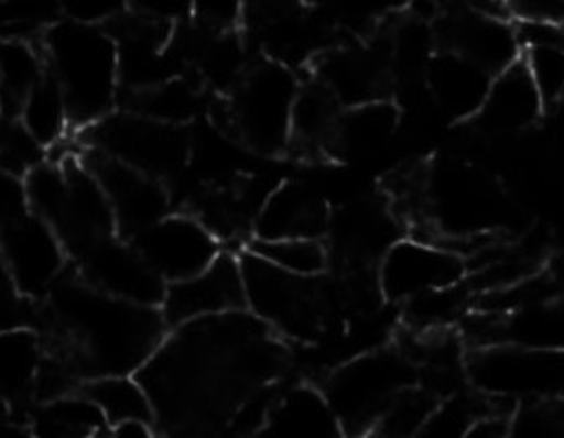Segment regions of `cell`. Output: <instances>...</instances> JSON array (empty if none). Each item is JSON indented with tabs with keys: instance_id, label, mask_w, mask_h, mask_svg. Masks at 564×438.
Segmentation results:
<instances>
[{
	"instance_id": "29",
	"label": "cell",
	"mask_w": 564,
	"mask_h": 438,
	"mask_svg": "<svg viewBox=\"0 0 564 438\" xmlns=\"http://www.w3.org/2000/svg\"><path fill=\"white\" fill-rule=\"evenodd\" d=\"M106 430V419L84 395L51 399L33 419L35 438H97Z\"/></svg>"
},
{
	"instance_id": "21",
	"label": "cell",
	"mask_w": 564,
	"mask_h": 438,
	"mask_svg": "<svg viewBox=\"0 0 564 438\" xmlns=\"http://www.w3.org/2000/svg\"><path fill=\"white\" fill-rule=\"evenodd\" d=\"M398 221L389 207L373 202H358L347 207L334 226V237L338 252L356 270L371 265L387 254V250L398 241Z\"/></svg>"
},
{
	"instance_id": "26",
	"label": "cell",
	"mask_w": 564,
	"mask_h": 438,
	"mask_svg": "<svg viewBox=\"0 0 564 438\" xmlns=\"http://www.w3.org/2000/svg\"><path fill=\"white\" fill-rule=\"evenodd\" d=\"M86 397L97 406L108 426L123 424H150L154 408L148 391L132 375L95 377L86 386Z\"/></svg>"
},
{
	"instance_id": "6",
	"label": "cell",
	"mask_w": 564,
	"mask_h": 438,
	"mask_svg": "<svg viewBox=\"0 0 564 438\" xmlns=\"http://www.w3.org/2000/svg\"><path fill=\"white\" fill-rule=\"evenodd\" d=\"M299 84L282 62H262L247 70L229 103V121L240 139L258 152L288 147Z\"/></svg>"
},
{
	"instance_id": "40",
	"label": "cell",
	"mask_w": 564,
	"mask_h": 438,
	"mask_svg": "<svg viewBox=\"0 0 564 438\" xmlns=\"http://www.w3.org/2000/svg\"><path fill=\"white\" fill-rule=\"evenodd\" d=\"M24 296L18 292L0 259V333L24 327Z\"/></svg>"
},
{
	"instance_id": "42",
	"label": "cell",
	"mask_w": 564,
	"mask_h": 438,
	"mask_svg": "<svg viewBox=\"0 0 564 438\" xmlns=\"http://www.w3.org/2000/svg\"><path fill=\"white\" fill-rule=\"evenodd\" d=\"M24 185L0 172V234L24 213Z\"/></svg>"
},
{
	"instance_id": "25",
	"label": "cell",
	"mask_w": 564,
	"mask_h": 438,
	"mask_svg": "<svg viewBox=\"0 0 564 438\" xmlns=\"http://www.w3.org/2000/svg\"><path fill=\"white\" fill-rule=\"evenodd\" d=\"M398 128V108L389 101H371L347 108L340 114L332 154L356 158L382 147Z\"/></svg>"
},
{
	"instance_id": "13",
	"label": "cell",
	"mask_w": 564,
	"mask_h": 438,
	"mask_svg": "<svg viewBox=\"0 0 564 438\" xmlns=\"http://www.w3.org/2000/svg\"><path fill=\"white\" fill-rule=\"evenodd\" d=\"M0 259L24 298L53 289L64 267V243L33 213H22L0 234Z\"/></svg>"
},
{
	"instance_id": "14",
	"label": "cell",
	"mask_w": 564,
	"mask_h": 438,
	"mask_svg": "<svg viewBox=\"0 0 564 438\" xmlns=\"http://www.w3.org/2000/svg\"><path fill=\"white\" fill-rule=\"evenodd\" d=\"M84 283L90 287L141 307H156L163 303L165 283L143 261L134 245L115 241L112 237L82 250Z\"/></svg>"
},
{
	"instance_id": "44",
	"label": "cell",
	"mask_w": 564,
	"mask_h": 438,
	"mask_svg": "<svg viewBox=\"0 0 564 438\" xmlns=\"http://www.w3.org/2000/svg\"><path fill=\"white\" fill-rule=\"evenodd\" d=\"M508 419L495 410L477 417L464 438H508Z\"/></svg>"
},
{
	"instance_id": "16",
	"label": "cell",
	"mask_w": 564,
	"mask_h": 438,
	"mask_svg": "<svg viewBox=\"0 0 564 438\" xmlns=\"http://www.w3.org/2000/svg\"><path fill=\"white\" fill-rule=\"evenodd\" d=\"M437 37L442 48L464 55L492 77L523 55L514 22L499 20L468 7L446 13L442 26H437Z\"/></svg>"
},
{
	"instance_id": "11",
	"label": "cell",
	"mask_w": 564,
	"mask_h": 438,
	"mask_svg": "<svg viewBox=\"0 0 564 438\" xmlns=\"http://www.w3.org/2000/svg\"><path fill=\"white\" fill-rule=\"evenodd\" d=\"M245 276L240 256L220 254L207 270L170 283L161 303L163 322L174 329L245 311Z\"/></svg>"
},
{
	"instance_id": "27",
	"label": "cell",
	"mask_w": 564,
	"mask_h": 438,
	"mask_svg": "<svg viewBox=\"0 0 564 438\" xmlns=\"http://www.w3.org/2000/svg\"><path fill=\"white\" fill-rule=\"evenodd\" d=\"M44 75V62L29 42L18 37L0 42V114L9 119L18 114Z\"/></svg>"
},
{
	"instance_id": "3",
	"label": "cell",
	"mask_w": 564,
	"mask_h": 438,
	"mask_svg": "<svg viewBox=\"0 0 564 438\" xmlns=\"http://www.w3.org/2000/svg\"><path fill=\"white\" fill-rule=\"evenodd\" d=\"M510 213V198L490 174L444 158L426 169V230L417 239L466 259L484 237L503 230Z\"/></svg>"
},
{
	"instance_id": "31",
	"label": "cell",
	"mask_w": 564,
	"mask_h": 438,
	"mask_svg": "<svg viewBox=\"0 0 564 438\" xmlns=\"http://www.w3.org/2000/svg\"><path fill=\"white\" fill-rule=\"evenodd\" d=\"M247 254L296 278H314L327 267V248L321 239H253Z\"/></svg>"
},
{
	"instance_id": "1",
	"label": "cell",
	"mask_w": 564,
	"mask_h": 438,
	"mask_svg": "<svg viewBox=\"0 0 564 438\" xmlns=\"http://www.w3.org/2000/svg\"><path fill=\"white\" fill-rule=\"evenodd\" d=\"M271 329L242 311L178 327L139 371L152 408L176 428L207 426L282 369Z\"/></svg>"
},
{
	"instance_id": "15",
	"label": "cell",
	"mask_w": 564,
	"mask_h": 438,
	"mask_svg": "<svg viewBox=\"0 0 564 438\" xmlns=\"http://www.w3.org/2000/svg\"><path fill=\"white\" fill-rule=\"evenodd\" d=\"M391 68L389 44H345L318 62V84L343 110L387 99Z\"/></svg>"
},
{
	"instance_id": "22",
	"label": "cell",
	"mask_w": 564,
	"mask_h": 438,
	"mask_svg": "<svg viewBox=\"0 0 564 438\" xmlns=\"http://www.w3.org/2000/svg\"><path fill=\"white\" fill-rule=\"evenodd\" d=\"M327 228V211L321 198L294 183L271 191L256 218V239H318Z\"/></svg>"
},
{
	"instance_id": "36",
	"label": "cell",
	"mask_w": 564,
	"mask_h": 438,
	"mask_svg": "<svg viewBox=\"0 0 564 438\" xmlns=\"http://www.w3.org/2000/svg\"><path fill=\"white\" fill-rule=\"evenodd\" d=\"M42 165V145L15 119L0 121V172L26 178Z\"/></svg>"
},
{
	"instance_id": "17",
	"label": "cell",
	"mask_w": 564,
	"mask_h": 438,
	"mask_svg": "<svg viewBox=\"0 0 564 438\" xmlns=\"http://www.w3.org/2000/svg\"><path fill=\"white\" fill-rule=\"evenodd\" d=\"M86 169L104 189L115 223L123 230L139 234L165 218L167 196L154 178L139 174L101 152L88 161Z\"/></svg>"
},
{
	"instance_id": "24",
	"label": "cell",
	"mask_w": 564,
	"mask_h": 438,
	"mask_svg": "<svg viewBox=\"0 0 564 438\" xmlns=\"http://www.w3.org/2000/svg\"><path fill=\"white\" fill-rule=\"evenodd\" d=\"M340 114L343 108L318 81L299 88L288 145L303 154H332Z\"/></svg>"
},
{
	"instance_id": "12",
	"label": "cell",
	"mask_w": 564,
	"mask_h": 438,
	"mask_svg": "<svg viewBox=\"0 0 564 438\" xmlns=\"http://www.w3.org/2000/svg\"><path fill=\"white\" fill-rule=\"evenodd\" d=\"M143 261L165 281L178 283L207 270L218 256V239L200 219L172 216L134 234Z\"/></svg>"
},
{
	"instance_id": "41",
	"label": "cell",
	"mask_w": 564,
	"mask_h": 438,
	"mask_svg": "<svg viewBox=\"0 0 564 438\" xmlns=\"http://www.w3.org/2000/svg\"><path fill=\"white\" fill-rule=\"evenodd\" d=\"M196 18L203 26L225 35L240 22L242 9L236 0H207L196 4Z\"/></svg>"
},
{
	"instance_id": "35",
	"label": "cell",
	"mask_w": 564,
	"mask_h": 438,
	"mask_svg": "<svg viewBox=\"0 0 564 438\" xmlns=\"http://www.w3.org/2000/svg\"><path fill=\"white\" fill-rule=\"evenodd\" d=\"M508 438H564V399L521 404L508 419Z\"/></svg>"
},
{
	"instance_id": "23",
	"label": "cell",
	"mask_w": 564,
	"mask_h": 438,
	"mask_svg": "<svg viewBox=\"0 0 564 438\" xmlns=\"http://www.w3.org/2000/svg\"><path fill=\"white\" fill-rule=\"evenodd\" d=\"M258 438H347L325 397L307 386L294 388L278 399Z\"/></svg>"
},
{
	"instance_id": "19",
	"label": "cell",
	"mask_w": 564,
	"mask_h": 438,
	"mask_svg": "<svg viewBox=\"0 0 564 438\" xmlns=\"http://www.w3.org/2000/svg\"><path fill=\"white\" fill-rule=\"evenodd\" d=\"M499 344L564 353V294L506 316L486 314V349Z\"/></svg>"
},
{
	"instance_id": "37",
	"label": "cell",
	"mask_w": 564,
	"mask_h": 438,
	"mask_svg": "<svg viewBox=\"0 0 564 438\" xmlns=\"http://www.w3.org/2000/svg\"><path fill=\"white\" fill-rule=\"evenodd\" d=\"M543 108L550 110L564 99V51L550 46L525 48L521 55Z\"/></svg>"
},
{
	"instance_id": "38",
	"label": "cell",
	"mask_w": 564,
	"mask_h": 438,
	"mask_svg": "<svg viewBox=\"0 0 564 438\" xmlns=\"http://www.w3.org/2000/svg\"><path fill=\"white\" fill-rule=\"evenodd\" d=\"M481 415H486L481 413V406L466 397L446 399L437 406L433 417L415 438H464L470 424Z\"/></svg>"
},
{
	"instance_id": "45",
	"label": "cell",
	"mask_w": 564,
	"mask_h": 438,
	"mask_svg": "<svg viewBox=\"0 0 564 438\" xmlns=\"http://www.w3.org/2000/svg\"><path fill=\"white\" fill-rule=\"evenodd\" d=\"M0 438H35L26 430L20 428H9V426H0Z\"/></svg>"
},
{
	"instance_id": "20",
	"label": "cell",
	"mask_w": 564,
	"mask_h": 438,
	"mask_svg": "<svg viewBox=\"0 0 564 438\" xmlns=\"http://www.w3.org/2000/svg\"><path fill=\"white\" fill-rule=\"evenodd\" d=\"M424 79L433 99L446 114L470 119L479 114L495 77L464 55L440 48L431 59Z\"/></svg>"
},
{
	"instance_id": "18",
	"label": "cell",
	"mask_w": 564,
	"mask_h": 438,
	"mask_svg": "<svg viewBox=\"0 0 564 438\" xmlns=\"http://www.w3.org/2000/svg\"><path fill=\"white\" fill-rule=\"evenodd\" d=\"M543 110V101L523 59H517L495 75L488 97L475 119L479 128L490 134H514L532 128Z\"/></svg>"
},
{
	"instance_id": "32",
	"label": "cell",
	"mask_w": 564,
	"mask_h": 438,
	"mask_svg": "<svg viewBox=\"0 0 564 438\" xmlns=\"http://www.w3.org/2000/svg\"><path fill=\"white\" fill-rule=\"evenodd\" d=\"M406 305V325L417 336L446 331L451 322L464 316V309L473 305V292L466 281L422 294Z\"/></svg>"
},
{
	"instance_id": "33",
	"label": "cell",
	"mask_w": 564,
	"mask_h": 438,
	"mask_svg": "<svg viewBox=\"0 0 564 438\" xmlns=\"http://www.w3.org/2000/svg\"><path fill=\"white\" fill-rule=\"evenodd\" d=\"M440 404L442 399L426 388L409 386L391 399L367 438H415Z\"/></svg>"
},
{
	"instance_id": "7",
	"label": "cell",
	"mask_w": 564,
	"mask_h": 438,
	"mask_svg": "<svg viewBox=\"0 0 564 438\" xmlns=\"http://www.w3.org/2000/svg\"><path fill=\"white\" fill-rule=\"evenodd\" d=\"M247 307L271 331L292 340H312L323 327V300L312 278H296L269 263L240 256Z\"/></svg>"
},
{
	"instance_id": "39",
	"label": "cell",
	"mask_w": 564,
	"mask_h": 438,
	"mask_svg": "<svg viewBox=\"0 0 564 438\" xmlns=\"http://www.w3.org/2000/svg\"><path fill=\"white\" fill-rule=\"evenodd\" d=\"M64 11L68 20L88 24V26H101L104 22H112L117 15L123 13V2L119 0H70L64 2Z\"/></svg>"
},
{
	"instance_id": "9",
	"label": "cell",
	"mask_w": 564,
	"mask_h": 438,
	"mask_svg": "<svg viewBox=\"0 0 564 438\" xmlns=\"http://www.w3.org/2000/svg\"><path fill=\"white\" fill-rule=\"evenodd\" d=\"M95 143L97 152L154 180L181 169L187 156V139L181 128L134 112L101 119Z\"/></svg>"
},
{
	"instance_id": "10",
	"label": "cell",
	"mask_w": 564,
	"mask_h": 438,
	"mask_svg": "<svg viewBox=\"0 0 564 438\" xmlns=\"http://www.w3.org/2000/svg\"><path fill=\"white\" fill-rule=\"evenodd\" d=\"M466 263L455 252L413 237L398 239L378 263L382 298L409 303L433 289L457 285L466 278Z\"/></svg>"
},
{
	"instance_id": "4",
	"label": "cell",
	"mask_w": 564,
	"mask_h": 438,
	"mask_svg": "<svg viewBox=\"0 0 564 438\" xmlns=\"http://www.w3.org/2000/svg\"><path fill=\"white\" fill-rule=\"evenodd\" d=\"M44 51L46 70L64 92L70 121L99 123L119 86V57L110 33L66 20L46 31Z\"/></svg>"
},
{
	"instance_id": "46",
	"label": "cell",
	"mask_w": 564,
	"mask_h": 438,
	"mask_svg": "<svg viewBox=\"0 0 564 438\" xmlns=\"http://www.w3.org/2000/svg\"><path fill=\"white\" fill-rule=\"evenodd\" d=\"M9 413H11V404H9V399L4 395H0V424L9 417Z\"/></svg>"
},
{
	"instance_id": "5",
	"label": "cell",
	"mask_w": 564,
	"mask_h": 438,
	"mask_svg": "<svg viewBox=\"0 0 564 438\" xmlns=\"http://www.w3.org/2000/svg\"><path fill=\"white\" fill-rule=\"evenodd\" d=\"M413 386V364L398 351H367L343 362L325 382L323 397L347 438H367L395 395Z\"/></svg>"
},
{
	"instance_id": "43",
	"label": "cell",
	"mask_w": 564,
	"mask_h": 438,
	"mask_svg": "<svg viewBox=\"0 0 564 438\" xmlns=\"http://www.w3.org/2000/svg\"><path fill=\"white\" fill-rule=\"evenodd\" d=\"M132 11L156 24L170 26L181 15L192 11V4L185 0H145V2H134Z\"/></svg>"
},
{
	"instance_id": "34",
	"label": "cell",
	"mask_w": 564,
	"mask_h": 438,
	"mask_svg": "<svg viewBox=\"0 0 564 438\" xmlns=\"http://www.w3.org/2000/svg\"><path fill=\"white\" fill-rule=\"evenodd\" d=\"M198 110V92L185 79H165L148 90H141L134 101V114L156 123L181 128Z\"/></svg>"
},
{
	"instance_id": "28",
	"label": "cell",
	"mask_w": 564,
	"mask_h": 438,
	"mask_svg": "<svg viewBox=\"0 0 564 438\" xmlns=\"http://www.w3.org/2000/svg\"><path fill=\"white\" fill-rule=\"evenodd\" d=\"M42 371V349L37 336L26 329L0 333V395L20 397L35 388Z\"/></svg>"
},
{
	"instance_id": "2",
	"label": "cell",
	"mask_w": 564,
	"mask_h": 438,
	"mask_svg": "<svg viewBox=\"0 0 564 438\" xmlns=\"http://www.w3.org/2000/svg\"><path fill=\"white\" fill-rule=\"evenodd\" d=\"M53 289L51 309L79 364L97 377L139 373L161 347L163 316L152 307L112 298L88 283H62Z\"/></svg>"
},
{
	"instance_id": "8",
	"label": "cell",
	"mask_w": 564,
	"mask_h": 438,
	"mask_svg": "<svg viewBox=\"0 0 564 438\" xmlns=\"http://www.w3.org/2000/svg\"><path fill=\"white\" fill-rule=\"evenodd\" d=\"M468 377L481 397L519 408L556 397L564 386V353H539L508 344L473 351Z\"/></svg>"
},
{
	"instance_id": "30",
	"label": "cell",
	"mask_w": 564,
	"mask_h": 438,
	"mask_svg": "<svg viewBox=\"0 0 564 438\" xmlns=\"http://www.w3.org/2000/svg\"><path fill=\"white\" fill-rule=\"evenodd\" d=\"M18 121L42 147H53L64 136L66 125L70 121V112L64 92L59 90L57 81L51 77L48 70L24 99L18 112Z\"/></svg>"
}]
</instances>
